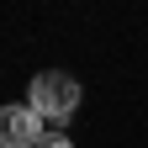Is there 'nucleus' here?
<instances>
[{"label": "nucleus", "instance_id": "nucleus-1", "mask_svg": "<svg viewBox=\"0 0 148 148\" xmlns=\"http://www.w3.org/2000/svg\"><path fill=\"white\" fill-rule=\"evenodd\" d=\"M27 106H32L48 127H64V122L74 116V106H79V85H74V74L42 69V74L32 79V90H27Z\"/></svg>", "mask_w": 148, "mask_h": 148}, {"label": "nucleus", "instance_id": "nucleus-3", "mask_svg": "<svg viewBox=\"0 0 148 148\" xmlns=\"http://www.w3.org/2000/svg\"><path fill=\"white\" fill-rule=\"evenodd\" d=\"M37 148H74V143H69V138L58 132V127H48V138H42V143H37Z\"/></svg>", "mask_w": 148, "mask_h": 148}, {"label": "nucleus", "instance_id": "nucleus-2", "mask_svg": "<svg viewBox=\"0 0 148 148\" xmlns=\"http://www.w3.org/2000/svg\"><path fill=\"white\" fill-rule=\"evenodd\" d=\"M48 138V122L32 106H0V148H37Z\"/></svg>", "mask_w": 148, "mask_h": 148}]
</instances>
